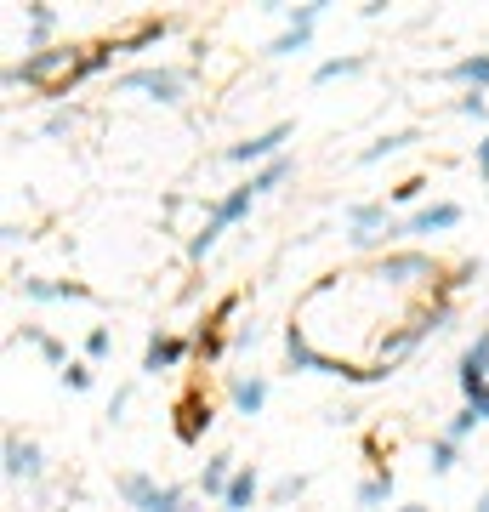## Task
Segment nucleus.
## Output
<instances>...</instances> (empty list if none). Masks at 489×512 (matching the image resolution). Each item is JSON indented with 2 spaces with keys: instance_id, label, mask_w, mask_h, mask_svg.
Segmentation results:
<instances>
[{
  "instance_id": "f257e3e1",
  "label": "nucleus",
  "mask_w": 489,
  "mask_h": 512,
  "mask_svg": "<svg viewBox=\"0 0 489 512\" xmlns=\"http://www.w3.org/2000/svg\"><path fill=\"white\" fill-rule=\"evenodd\" d=\"M74 63H80V46L29 52L23 63H12V69L0 74V86H6V92H40L63 109V103H69V86H74Z\"/></svg>"
},
{
  "instance_id": "f03ea898",
  "label": "nucleus",
  "mask_w": 489,
  "mask_h": 512,
  "mask_svg": "<svg viewBox=\"0 0 489 512\" xmlns=\"http://www.w3.org/2000/svg\"><path fill=\"white\" fill-rule=\"evenodd\" d=\"M376 285H387V291H444V262H438L433 251H387L376 262Z\"/></svg>"
},
{
  "instance_id": "7ed1b4c3",
  "label": "nucleus",
  "mask_w": 489,
  "mask_h": 512,
  "mask_svg": "<svg viewBox=\"0 0 489 512\" xmlns=\"http://www.w3.org/2000/svg\"><path fill=\"white\" fill-rule=\"evenodd\" d=\"M114 92H143L165 109H177L182 97H188V69H171V63H137L114 80Z\"/></svg>"
},
{
  "instance_id": "20e7f679",
  "label": "nucleus",
  "mask_w": 489,
  "mask_h": 512,
  "mask_svg": "<svg viewBox=\"0 0 489 512\" xmlns=\"http://www.w3.org/2000/svg\"><path fill=\"white\" fill-rule=\"evenodd\" d=\"M290 137H296V120H273L268 131H251L245 143H228V148H222V160H228V165H251V171H262V165H273L279 154H285Z\"/></svg>"
},
{
  "instance_id": "39448f33",
  "label": "nucleus",
  "mask_w": 489,
  "mask_h": 512,
  "mask_svg": "<svg viewBox=\"0 0 489 512\" xmlns=\"http://www.w3.org/2000/svg\"><path fill=\"white\" fill-rule=\"evenodd\" d=\"M461 217H467V211H461L455 200H433V205H416L410 217H393V228H387V234H393V245L404 251V239L450 234V228H461Z\"/></svg>"
},
{
  "instance_id": "423d86ee",
  "label": "nucleus",
  "mask_w": 489,
  "mask_h": 512,
  "mask_svg": "<svg viewBox=\"0 0 489 512\" xmlns=\"http://www.w3.org/2000/svg\"><path fill=\"white\" fill-rule=\"evenodd\" d=\"M188 359H194V336H182V330H148L143 376H165V370H182Z\"/></svg>"
},
{
  "instance_id": "0eeeda50",
  "label": "nucleus",
  "mask_w": 489,
  "mask_h": 512,
  "mask_svg": "<svg viewBox=\"0 0 489 512\" xmlns=\"http://www.w3.org/2000/svg\"><path fill=\"white\" fill-rule=\"evenodd\" d=\"M0 473L12 478V484H40V473H46L40 444L23 439V433H6V439H0Z\"/></svg>"
},
{
  "instance_id": "6e6552de",
  "label": "nucleus",
  "mask_w": 489,
  "mask_h": 512,
  "mask_svg": "<svg viewBox=\"0 0 489 512\" xmlns=\"http://www.w3.org/2000/svg\"><path fill=\"white\" fill-rule=\"evenodd\" d=\"M57 29H63V12H57L52 0H29V6H23V57L29 52H52Z\"/></svg>"
},
{
  "instance_id": "1a4fd4ad",
  "label": "nucleus",
  "mask_w": 489,
  "mask_h": 512,
  "mask_svg": "<svg viewBox=\"0 0 489 512\" xmlns=\"http://www.w3.org/2000/svg\"><path fill=\"white\" fill-rule=\"evenodd\" d=\"M455 387H461V399H472L478 387H489V325L461 348V359H455Z\"/></svg>"
},
{
  "instance_id": "9d476101",
  "label": "nucleus",
  "mask_w": 489,
  "mask_h": 512,
  "mask_svg": "<svg viewBox=\"0 0 489 512\" xmlns=\"http://www.w3.org/2000/svg\"><path fill=\"white\" fill-rule=\"evenodd\" d=\"M285 365L302 370V376H325V370H330V353L313 348V336H308L302 319H290V325H285Z\"/></svg>"
},
{
  "instance_id": "9b49d317",
  "label": "nucleus",
  "mask_w": 489,
  "mask_h": 512,
  "mask_svg": "<svg viewBox=\"0 0 489 512\" xmlns=\"http://www.w3.org/2000/svg\"><path fill=\"white\" fill-rule=\"evenodd\" d=\"M211 421H217L211 399H205V393H188V399L177 404V439L182 444H200L205 433H211Z\"/></svg>"
},
{
  "instance_id": "f8f14e48",
  "label": "nucleus",
  "mask_w": 489,
  "mask_h": 512,
  "mask_svg": "<svg viewBox=\"0 0 489 512\" xmlns=\"http://www.w3.org/2000/svg\"><path fill=\"white\" fill-rule=\"evenodd\" d=\"M268 376H262V370H251V376H234V382H228V399H234V416H262V410H268Z\"/></svg>"
},
{
  "instance_id": "ddd939ff",
  "label": "nucleus",
  "mask_w": 489,
  "mask_h": 512,
  "mask_svg": "<svg viewBox=\"0 0 489 512\" xmlns=\"http://www.w3.org/2000/svg\"><path fill=\"white\" fill-rule=\"evenodd\" d=\"M114 490H120V501H126L131 512H160L165 484H154L148 473H120V478H114Z\"/></svg>"
},
{
  "instance_id": "4468645a",
  "label": "nucleus",
  "mask_w": 489,
  "mask_h": 512,
  "mask_svg": "<svg viewBox=\"0 0 489 512\" xmlns=\"http://www.w3.org/2000/svg\"><path fill=\"white\" fill-rule=\"evenodd\" d=\"M114 57H120V40H91V46H80V63H74V86H86V80H97V74L114 69ZM69 86V92H74Z\"/></svg>"
},
{
  "instance_id": "2eb2a0df",
  "label": "nucleus",
  "mask_w": 489,
  "mask_h": 512,
  "mask_svg": "<svg viewBox=\"0 0 489 512\" xmlns=\"http://www.w3.org/2000/svg\"><path fill=\"white\" fill-rule=\"evenodd\" d=\"M234 473H239V456H228V450L205 456V467H200V495H205V501H222V495H228V484H234Z\"/></svg>"
},
{
  "instance_id": "dca6fc26",
  "label": "nucleus",
  "mask_w": 489,
  "mask_h": 512,
  "mask_svg": "<svg viewBox=\"0 0 489 512\" xmlns=\"http://www.w3.org/2000/svg\"><path fill=\"white\" fill-rule=\"evenodd\" d=\"M421 143V131L416 126H404V131H381L376 143H364L353 160L359 165H381V160H393V154H404V148H416Z\"/></svg>"
},
{
  "instance_id": "f3484780",
  "label": "nucleus",
  "mask_w": 489,
  "mask_h": 512,
  "mask_svg": "<svg viewBox=\"0 0 489 512\" xmlns=\"http://www.w3.org/2000/svg\"><path fill=\"white\" fill-rule=\"evenodd\" d=\"M12 342H23V348H35L40 359H46V365L57 370V376H63V370L74 365V359H69V348H63V342H57L52 330H40V325H23L18 336H12Z\"/></svg>"
},
{
  "instance_id": "a211bd4d",
  "label": "nucleus",
  "mask_w": 489,
  "mask_h": 512,
  "mask_svg": "<svg viewBox=\"0 0 489 512\" xmlns=\"http://www.w3.org/2000/svg\"><path fill=\"white\" fill-rule=\"evenodd\" d=\"M444 80H450V86H461V92H489V52L455 57L450 69H444Z\"/></svg>"
},
{
  "instance_id": "6ab92c4d",
  "label": "nucleus",
  "mask_w": 489,
  "mask_h": 512,
  "mask_svg": "<svg viewBox=\"0 0 489 512\" xmlns=\"http://www.w3.org/2000/svg\"><path fill=\"white\" fill-rule=\"evenodd\" d=\"M387 501H393V467L381 461L370 478H359V490H353V507H359V512H381Z\"/></svg>"
},
{
  "instance_id": "aec40b11",
  "label": "nucleus",
  "mask_w": 489,
  "mask_h": 512,
  "mask_svg": "<svg viewBox=\"0 0 489 512\" xmlns=\"http://www.w3.org/2000/svg\"><path fill=\"white\" fill-rule=\"evenodd\" d=\"M256 495H262V473L239 461L234 484H228V495H222V512H251V507H256Z\"/></svg>"
},
{
  "instance_id": "412c9836",
  "label": "nucleus",
  "mask_w": 489,
  "mask_h": 512,
  "mask_svg": "<svg viewBox=\"0 0 489 512\" xmlns=\"http://www.w3.org/2000/svg\"><path fill=\"white\" fill-rule=\"evenodd\" d=\"M381 228H393V211H387V200L347 205V234H381Z\"/></svg>"
},
{
  "instance_id": "4be33fe9",
  "label": "nucleus",
  "mask_w": 489,
  "mask_h": 512,
  "mask_svg": "<svg viewBox=\"0 0 489 512\" xmlns=\"http://www.w3.org/2000/svg\"><path fill=\"white\" fill-rule=\"evenodd\" d=\"M171 29H177L171 18H137V23L126 29V35H120V52H148V46H160V40L171 35Z\"/></svg>"
},
{
  "instance_id": "5701e85b",
  "label": "nucleus",
  "mask_w": 489,
  "mask_h": 512,
  "mask_svg": "<svg viewBox=\"0 0 489 512\" xmlns=\"http://www.w3.org/2000/svg\"><path fill=\"white\" fill-rule=\"evenodd\" d=\"M251 205H256V194L239 183V188H228L222 200H211V222H222V228H239V222L251 217Z\"/></svg>"
},
{
  "instance_id": "b1692460",
  "label": "nucleus",
  "mask_w": 489,
  "mask_h": 512,
  "mask_svg": "<svg viewBox=\"0 0 489 512\" xmlns=\"http://www.w3.org/2000/svg\"><path fill=\"white\" fill-rule=\"evenodd\" d=\"M290 177H296V160H290V154H279L273 165H262V171H251V177H245V188H251L256 200H262V194H279V188H285Z\"/></svg>"
},
{
  "instance_id": "393cba45",
  "label": "nucleus",
  "mask_w": 489,
  "mask_h": 512,
  "mask_svg": "<svg viewBox=\"0 0 489 512\" xmlns=\"http://www.w3.org/2000/svg\"><path fill=\"white\" fill-rule=\"evenodd\" d=\"M308 46H313V29H302V23H285V29H279V35L262 46V57H273V63H279V57H302Z\"/></svg>"
},
{
  "instance_id": "a878e982",
  "label": "nucleus",
  "mask_w": 489,
  "mask_h": 512,
  "mask_svg": "<svg viewBox=\"0 0 489 512\" xmlns=\"http://www.w3.org/2000/svg\"><path fill=\"white\" fill-rule=\"evenodd\" d=\"M370 69V57L364 52H347V57H325L319 69H313V86H330V80H353V74Z\"/></svg>"
},
{
  "instance_id": "bb28decb",
  "label": "nucleus",
  "mask_w": 489,
  "mask_h": 512,
  "mask_svg": "<svg viewBox=\"0 0 489 512\" xmlns=\"http://www.w3.org/2000/svg\"><path fill=\"white\" fill-rule=\"evenodd\" d=\"M74 131H80V109H74V103H63V109H52L40 120V137H46V143H69Z\"/></svg>"
},
{
  "instance_id": "cd10ccee",
  "label": "nucleus",
  "mask_w": 489,
  "mask_h": 512,
  "mask_svg": "<svg viewBox=\"0 0 489 512\" xmlns=\"http://www.w3.org/2000/svg\"><path fill=\"white\" fill-rule=\"evenodd\" d=\"M455 461H461V444L444 439V433H433V444H427V473H433V478H450Z\"/></svg>"
},
{
  "instance_id": "c85d7f7f",
  "label": "nucleus",
  "mask_w": 489,
  "mask_h": 512,
  "mask_svg": "<svg viewBox=\"0 0 489 512\" xmlns=\"http://www.w3.org/2000/svg\"><path fill=\"white\" fill-rule=\"evenodd\" d=\"M228 348H234V336H228V330H194V359H205V365L228 359Z\"/></svg>"
},
{
  "instance_id": "c756f323",
  "label": "nucleus",
  "mask_w": 489,
  "mask_h": 512,
  "mask_svg": "<svg viewBox=\"0 0 489 512\" xmlns=\"http://www.w3.org/2000/svg\"><path fill=\"white\" fill-rule=\"evenodd\" d=\"M308 484H313L308 473H285V478H273V484H268V501H273V507H290V501H302V495H308Z\"/></svg>"
},
{
  "instance_id": "7c9ffc66",
  "label": "nucleus",
  "mask_w": 489,
  "mask_h": 512,
  "mask_svg": "<svg viewBox=\"0 0 489 512\" xmlns=\"http://www.w3.org/2000/svg\"><path fill=\"white\" fill-rule=\"evenodd\" d=\"M80 353H86L91 365H109V359H114V330L109 325H91L86 342H80Z\"/></svg>"
},
{
  "instance_id": "2f4dec72",
  "label": "nucleus",
  "mask_w": 489,
  "mask_h": 512,
  "mask_svg": "<svg viewBox=\"0 0 489 512\" xmlns=\"http://www.w3.org/2000/svg\"><path fill=\"white\" fill-rule=\"evenodd\" d=\"M18 296H23V302H40V308H46V302H63L57 279H40V274H23L18 279Z\"/></svg>"
},
{
  "instance_id": "473e14b6",
  "label": "nucleus",
  "mask_w": 489,
  "mask_h": 512,
  "mask_svg": "<svg viewBox=\"0 0 489 512\" xmlns=\"http://www.w3.org/2000/svg\"><path fill=\"white\" fill-rule=\"evenodd\" d=\"M330 0H302V6H273V12H285V23H302V29H319Z\"/></svg>"
},
{
  "instance_id": "72a5a7b5",
  "label": "nucleus",
  "mask_w": 489,
  "mask_h": 512,
  "mask_svg": "<svg viewBox=\"0 0 489 512\" xmlns=\"http://www.w3.org/2000/svg\"><path fill=\"white\" fill-rule=\"evenodd\" d=\"M91 370H97V365H91V359H74V365L63 370V387H69V393H91V382H97Z\"/></svg>"
},
{
  "instance_id": "f704fd0d",
  "label": "nucleus",
  "mask_w": 489,
  "mask_h": 512,
  "mask_svg": "<svg viewBox=\"0 0 489 512\" xmlns=\"http://www.w3.org/2000/svg\"><path fill=\"white\" fill-rule=\"evenodd\" d=\"M234 313H239V291H228L217 308L205 313V325H200V330H228V319H234Z\"/></svg>"
},
{
  "instance_id": "c9c22d12",
  "label": "nucleus",
  "mask_w": 489,
  "mask_h": 512,
  "mask_svg": "<svg viewBox=\"0 0 489 512\" xmlns=\"http://www.w3.org/2000/svg\"><path fill=\"white\" fill-rule=\"evenodd\" d=\"M472 427H478V416H472L467 404H461V410H455V416L444 421V439H455V444H461V439H467V433H472Z\"/></svg>"
},
{
  "instance_id": "e433bc0d",
  "label": "nucleus",
  "mask_w": 489,
  "mask_h": 512,
  "mask_svg": "<svg viewBox=\"0 0 489 512\" xmlns=\"http://www.w3.org/2000/svg\"><path fill=\"white\" fill-rule=\"evenodd\" d=\"M421 194H427V177H404V183H393V205H416Z\"/></svg>"
},
{
  "instance_id": "4c0bfd02",
  "label": "nucleus",
  "mask_w": 489,
  "mask_h": 512,
  "mask_svg": "<svg viewBox=\"0 0 489 512\" xmlns=\"http://www.w3.org/2000/svg\"><path fill=\"white\" fill-rule=\"evenodd\" d=\"M126 404H131V387H114V399H109V410H103V416L120 427V421H126Z\"/></svg>"
},
{
  "instance_id": "58836bf2",
  "label": "nucleus",
  "mask_w": 489,
  "mask_h": 512,
  "mask_svg": "<svg viewBox=\"0 0 489 512\" xmlns=\"http://www.w3.org/2000/svg\"><path fill=\"white\" fill-rule=\"evenodd\" d=\"M256 342H262V325H239V330H234V348H239V353L256 348Z\"/></svg>"
},
{
  "instance_id": "ea45409f",
  "label": "nucleus",
  "mask_w": 489,
  "mask_h": 512,
  "mask_svg": "<svg viewBox=\"0 0 489 512\" xmlns=\"http://www.w3.org/2000/svg\"><path fill=\"white\" fill-rule=\"evenodd\" d=\"M472 165H478V177L489 183V131L478 137V148H472Z\"/></svg>"
},
{
  "instance_id": "a19ab883",
  "label": "nucleus",
  "mask_w": 489,
  "mask_h": 512,
  "mask_svg": "<svg viewBox=\"0 0 489 512\" xmlns=\"http://www.w3.org/2000/svg\"><path fill=\"white\" fill-rule=\"evenodd\" d=\"M0 239H6V245H23V239H29V228H23L18 217H6V228H0Z\"/></svg>"
},
{
  "instance_id": "79ce46f5",
  "label": "nucleus",
  "mask_w": 489,
  "mask_h": 512,
  "mask_svg": "<svg viewBox=\"0 0 489 512\" xmlns=\"http://www.w3.org/2000/svg\"><path fill=\"white\" fill-rule=\"evenodd\" d=\"M472 512H489V484L478 490V501H472Z\"/></svg>"
},
{
  "instance_id": "37998d69",
  "label": "nucleus",
  "mask_w": 489,
  "mask_h": 512,
  "mask_svg": "<svg viewBox=\"0 0 489 512\" xmlns=\"http://www.w3.org/2000/svg\"><path fill=\"white\" fill-rule=\"evenodd\" d=\"M399 512H433V507H421V501H404V507Z\"/></svg>"
}]
</instances>
